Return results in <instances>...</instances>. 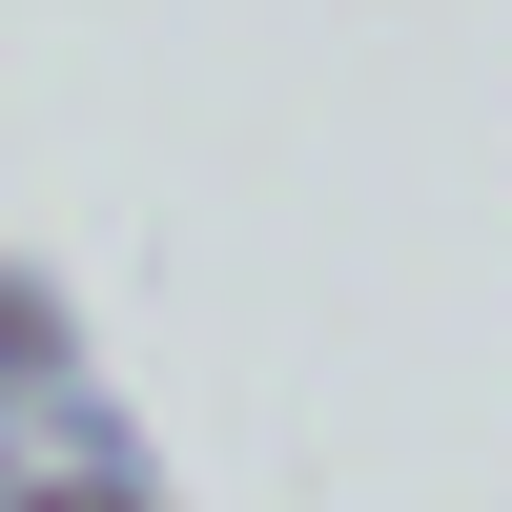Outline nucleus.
Masks as SVG:
<instances>
[{
	"mask_svg": "<svg viewBox=\"0 0 512 512\" xmlns=\"http://www.w3.org/2000/svg\"><path fill=\"white\" fill-rule=\"evenodd\" d=\"M0 512H144V492H103V472H62V492H0Z\"/></svg>",
	"mask_w": 512,
	"mask_h": 512,
	"instance_id": "obj_1",
	"label": "nucleus"
},
{
	"mask_svg": "<svg viewBox=\"0 0 512 512\" xmlns=\"http://www.w3.org/2000/svg\"><path fill=\"white\" fill-rule=\"evenodd\" d=\"M0 349H41V308H21V287H0Z\"/></svg>",
	"mask_w": 512,
	"mask_h": 512,
	"instance_id": "obj_2",
	"label": "nucleus"
}]
</instances>
